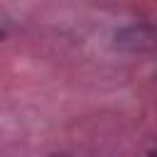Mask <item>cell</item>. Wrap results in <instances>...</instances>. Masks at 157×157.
<instances>
[{
  "instance_id": "1",
  "label": "cell",
  "mask_w": 157,
  "mask_h": 157,
  "mask_svg": "<svg viewBox=\"0 0 157 157\" xmlns=\"http://www.w3.org/2000/svg\"><path fill=\"white\" fill-rule=\"evenodd\" d=\"M7 29H10V22H7V17H5V15H0V39L7 34Z\"/></svg>"
},
{
  "instance_id": "2",
  "label": "cell",
  "mask_w": 157,
  "mask_h": 157,
  "mask_svg": "<svg viewBox=\"0 0 157 157\" xmlns=\"http://www.w3.org/2000/svg\"><path fill=\"white\" fill-rule=\"evenodd\" d=\"M49 157H71V155H49Z\"/></svg>"
},
{
  "instance_id": "3",
  "label": "cell",
  "mask_w": 157,
  "mask_h": 157,
  "mask_svg": "<svg viewBox=\"0 0 157 157\" xmlns=\"http://www.w3.org/2000/svg\"><path fill=\"white\" fill-rule=\"evenodd\" d=\"M152 157H157V155H152Z\"/></svg>"
}]
</instances>
